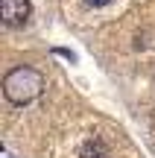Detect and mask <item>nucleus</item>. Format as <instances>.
Masks as SVG:
<instances>
[{
    "label": "nucleus",
    "mask_w": 155,
    "mask_h": 158,
    "mask_svg": "<svg viewBox=\"0 0 155 158\" xmlns=\"http://www.w3.org/2000/svg\"><path fill=\"white\" fill-rule=\"evenodd\" d=\"M44 88V76L38 73L29 64H21V68H12L9 73L3 76V97L12 102V106H27Z\"/></svg>",
    "instance_id": "obj_1"
},
{
    "label": "nucleus",
    "mask_w": 155,
    "mask_h": 158,
    "mask_svg": "<svg viewBox=\"0 0 155 158\" xmlns=\"http://www.w3.org/2000/svg\"><path fill=\"white\" fill-rule=\"evenodd\" d=\"M32 15V3L29 0H0V21L9 29H18L29 21Z\"/></svg>",
    "instance_id": "obj_2"
},
{
    "label": "nucleus",
    "mask_w": 155,
    "mask_h": 158,
    "mask_svg": "<svg viewBox=\"0 0 155 158\" xmlns=\"http://www.w3.org/2000/svg\"><path fill=\"white\" fill-rule=\"evenodd\" d=\"M82 158H105V143L100 141V138L85 141V147H82Z\"/></svg>",
    "instance_id": "obj_3"
},
{
    "label": "nucleus",
    "mask_w": 155,
    "mask_h": 158,
    "mask_svg": "<svg viewBox=\"0 0 155 158\" xmlns=\"http://www.w3.org/2000/svg\"><path fill=\"white\" fill-rule=\"evenodd\" d=\"M85 3H88V6H94V9H100V6H108L111 0H85Z\"/></svg>",
    "instance_id": "obj_4"
},
{
    "label": "nucleus",
    "mask_w": 155,
    "mask_h": 158,
    "mask_svg": "<svg viewBox=\"0 0 155 158\" xmlns=\"http://www.w3.org/2000/svg\"><path fill=\"white\" fill-rule=\"evenodd\" d=\"M3 158H12V152H6V149H3Z\"/></svg>",
    "instance_id": "obj_5"
}]
</instances>
